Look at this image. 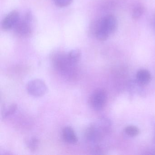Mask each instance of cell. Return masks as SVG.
Instances as JSON below:
<instances>
[{
  "label": "cell",
  "instance_id": "cell-1",
  "mask_svg": "<svg viewBox=\"0 0 155 155\" xmlns=\"http://www.w3.org/2000/svg\"><path fill=\"white\" fill-rule=\"evenodd\" d=\"M110 128V122L104 118L100 119L88 127L85 132V137L87 142L91 145L92 151H101L98 143L109 132Z\"/></svg>",
  "mask_w": 155,
  "mask_h": 155
},
{
  "label": "cell",
  "instance_id": "cell-2",
  "mask_svg": "<svg viewBox=\"0 0 155 155\" xmlns=\"http://www.w3.org/2000/svg\"><path fill=\"white\" fill-rule=\"evenodd\" d=\"M53 65L56 69L64 75H72L75 73L76 65L72 64L68 57V54L58 53L54 56Z\"/></svg>",
  "mask_w": 155,
  "mask_h": 155
},
{
  "label": "cell",
  "instance_id": "cell-3",
  "mask_svg": "<svg viewBox=\"0 0 155 155\" xmlns=\"http://www.w3.org/2000/svg\"><path fill=\"white\" fill-rule=\"evenodd\" d=\"M107 99V93L103 88H98L92 92L88 99L89 105L95 110L103 109Z\"/></svg>",
  "mask_w": 155,
  "mask_h": 155
},
{
  "label": "cell",
  "instance_id": "cell-4",
  "mask_svg": "<svg viewBox=\"0 0 155 155\" xmlns=\"http://www.w3.org/2000/svg\"><path fill=\"white\" fill-rule=\"evenodd\" d=\"M28 93L35 97H41L47 93L48 88L44 81L39 79L32 80L27 86Z\"/></svg>",
  "mask_w": 155,
  "mask_h": 155
},
{
  "label": "cell",
  "instance_id": "cell-5",
  "mask_svg": "<svg viewBox=\"0 0 155 155\" xmlns=\"http://www.w3.org/2000/svg\"><path fill=\"white\" fill-rule=\"evenodd\" d=\"M31 17L27 15L24 19L20 20L15 26V31L17 35L21 38H28L32 33V27L31 24Z\"/></svg>",
  "mask_w": 155,
  "mask_h": 155
},
{
  "label": "cell",
  "instance_id": "cell-6",
  "mask_svg": "<svg viewBox=\"0 0 155 155\" xmlns=\"http://www.w3.org/2000/svg\"><path fill=\"white\" fill-rule=\"evenodd\" d=\"M20 20V14L18 12H11L3 19L2 22V28L4 31L9 30L15 28Z\"/></svg>",
  "mask_w": 155,
  "mask_h": 155
},
{
  "label": "cell",
  "instance_id": "cell-7",
  "mask_svg": "<svg viewBox=\"0 0 155 155\" xmlns=\"http://www.w3.org/2000/svg\"><path fill=\"white\" fill-rule=\"evenodd\" d=\"M99 22L101 26L106 30L110 35L114 33L117 30V21L114 15H107L100 20Z\"/></svg>",
  "mask_w": 155,
  "mask_h": 155
},
{
  "label": "cell",
  "instance_id": "cell-8",
  "mask_svg": "<svg viewBox=\"0 0 155 155\" xmlns=\"http://www.w3.org/2000/svg\"><path fill=\"white\" fill-rule=\"evenodd\" d=\"M62 136L65 141L69 144H75L78 142V137L74 130L71 127H64L62 130Z\"/></svg>",
  "mask_w": 155,
  "mask_h": 155
},
{
  "label": "cell",
  "instance_id": "cell-9",
  "mask_svg": "<svg viewBox=\"0 0 155 155\" xmlns=\"http://www.w3.org/2000/svg\"><path fill=\"white\" fill-rule=\"evenodd\" d=\"M136 78L139 84L145 85L150 81L151 75L148 71L142 69L139 70L137 72Z\"/></svg>",
  "mask_w": 155,
  "mask_h": 155
},
{
  "label": "cell",
  "instance_id": "cell-10",
  "mask_svg": "<svg viewBox=\"0 0 155 155\" xmlns=\"http://www.w3.org/2000/svg\"><path fill=\"white\" fill-rule=\"evenodd\" d=\"M67 54L70 61L74 65H77L81 58V51L78 49L72 50Z\"/></svg>",
  "mask_w": 155,
  "mask_h": 155
},
{
  "label": "cell",
  "instance_id": "cell-11",
  "mask_svg": "<svg viewBox=\"0 0 155 155\" xmlns=\"http://www.w3.org/2000/svg\"><path fill=\"white\" fill-rule=\"evenodd\" d=\"M18 108V106L15 103H12L8 106H6L2 110V117L3 118H6L13 115Z\"/></svg>",
  "mask_w": 155,
  "mask_h": 155
},
{
  "label": "cell",
  "instance_id": "cell-12",
  "mask_svg": "<svg viewBox=\"0 0 155 155\" xmlns=\"http://www.w3.org/2000/svg\"><path fill=\"white\" fill-rule=\"evenodd\" d=\"M39 140L37 137H32L28 140L27 146L31 151H36L39 146Z\"/></svg>",
  "mask_w": 155,
  "mask_h": 155
},
{
  "label": "cell",
  "instance_id": "cell-13",
  "mask_svg": "<svg viewBox=\"0 0 155 155\" xmlns=\"http://www.w3.org/2000/svg\"><path fill=\"white\" fill-rule=\"evenodd\" d=\"M124 132L127 136L130 137H135L140 133L139 129L135 126H128L124 129Z\"/></svg>",
  "mask_w": 155,
  "mask_h": 155
},
{
  "label": "cell",
  "instance_id": "cell-14",
  "mask_svg": "<svg viewBox=\"0 0 155 155\" xmlns=\"http://www.w3.org/2000/svg\"><path fill=\"white\" fill-rule=\"evenodd\" d=\"M144 12V8L142 6H138L134 9L132 13L133 19L137 20L142 16Z\"/></svg>",
  "mask_w": 155,
  "mask_h": 155
},
{
  "label": "cell",
  "instance_id": "cell-15",
  "mask_svg": "<svg viewBox=\"0 0 155 155\" xmlns=\"http://www.w3.org/2000/svg\"><path fill=\"white\" fill-rule=\"evenodd\" d=\"M55 5L60 8H64L69 6L73 0H54Z\"/></svg>",
  "mask_w": 155,
  "mask_h": 155
},
{
  "label": "cell",
  "instance_id": "cell-16",
  "mask_svg": "<svg viewBox=\"0 0 155 155\" xmlns=\"http://www.w3.org/2000/svg\"><path fill=\"white\" fill-rule=\"evenodd\" d=\"M153 142H154V144L155 145V130H154V136H153Z\"/></svg>",
  "mask_w": 155,
  "mask_h": 155
}]
</instances>
